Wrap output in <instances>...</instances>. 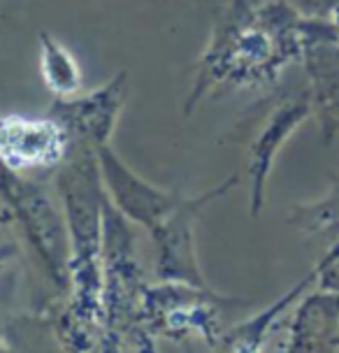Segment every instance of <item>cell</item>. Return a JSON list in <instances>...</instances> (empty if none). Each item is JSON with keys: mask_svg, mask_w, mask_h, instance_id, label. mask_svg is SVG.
Here are the masks:
<instances>
[{"mask_svg": "<svg viewBox=\"0 0 339 353\" xmlns=\"http://www.w3.org/2000/svg\"><path fill=\"white\" fill-rule=\"evenodd\" d=\"M288 223L305 235H332L339 237V174H332V184L321 200L307 205H295L288 214Z\"/></svg>", "mask_w": 339, "mask_h": 353, "instance_id": "8fae6325", "label": "cell"}, {"mask_svg": "<svg viewBox=\"0 0 339 353\" xmlns=\"http://www.w3.org/2000/svg\"><path fill=\"white\" fill-rule=\"evenodd\" d=\"M70 151V135L54 117L0 114V163L12 172H56Z\"/></svg>", "mask_w": 339, "mask_h": 353, "instance_id": "3957f363", "label": "cell"}, {"mask_svg": "<svg viewBox=\"0 0 339 353\" xmlns=\"http://www.w3.org/2000/svg\"><path fill=\"white\" fill-rule=\"evenodd\" d=\"M14 256H17L14 244H0V268H3V265H8Z\"/></svg>", "mask_w": 339, "mask_h": 353, "instance_id": "9a60e30c", "label": "cell"}, {"mask_svg": "<svg viewBox=\"0 0 339 353\" xmlns=\"http://www.w3.org/2000/svg\"><path fill=\"white\" fill-rule=\"evenodd\" d=\"M235 181L237 174H232L223 184L214 186L212 191L198 195V198H181V203L149 232L156 244V251H158L156 276L163 283H172V286L184 283V286L207 291V281L196 254V223L203 216L205 207L223 198L235 186Z\"/></svg>", "mask_w": 339, "mask_h": 353, "instance_id": "7a4b0ae2", "label": "cell"}, {"mask_svg": "<svg viewBox=\"0 0 339 353\" xmlns=\"http://www.w3.org/2000/svg\"><path fill=\"white\" fill-rule=\"evenodd\" d=\"M316 270V286L339 293V242H332L323 258L314 265Z\"/></svg>", "mask_w": 339, "mask_h": 353, "instance_id": "7c38bea8", "label": "cell"}, {"mask_svg": "<svg viewBox=\"0 0 339 353\" xmlns=\"http://www.w3.org/2000/svg\"><path fill=\"white\" fill-rule=\"evenodd\" d=\"M311 98L309 88L298 93H288L279 98V103L267 112L265 121L256 130L247 154V174H249V214L258 216L267 200V184L272 168L277 163L279 151L291 140L293 132L311 119Z\"/></svg>", "mask_w": 339, "mask_h": 353, "instance_id": "277c9868", "label": "cell"}, {"mask_svg": "<svg viewBox=\"0 0 339 353\" xmlns=\"http://www.w3.org/2000/svg\"><path fill=\"white\" fill-rule=\"evenodd\" d=\"M125 100H128V72L121 70L91 93L56 98L47 114L68 130L70 144L79 142L96 149L100 144L112 142Z\"/></svg>", "mask_w": 339, "mask_h": 353, "instance_id": "8992f818", "label": "cell"}, {"mask_svg": "<svg viewBox=\"0 0 339 353\" xmlns=\"http://www.w3.org/2000/svg\"><path fill=\"white\" fill-rule=\"evenodd\" d=\"M0 219L14 228L37 272L56 293H70V230L61 200L33 176L12 172L0 163Z\"/></svg>", "mask_w": 339, "mask_h": 353, "instance_id": "6da1fadb", "label": "cell"}, {"mask_svg": "<svg viewBox=\"0 0 339 353\" xmlns=\"http://www.w3.org/2000/svg\"><path fill=\"white\" fill-rule=\"evenodd\" d=\"M316 283V270H309V274L302 276L293 288L281 295L279 300H274L272 305H267L263 312H258L256 316H251L247 321H242L240 325H235L230 332L223 335V342H221V349H228V351H260L263 349V342L267 339L269 330L279 323V319L291 309L295 302L300 300L307 288Z\"/></svg>", "mask_w": 339, "mask_h": 353, "instance_id": "9c48e42d", "label": "cell"}, {"mask_svg": "<svg viewBox=\"0 0 339 353\" xmlns=\"http://www.w3.org/2000/svg\"><path fill=\"white\" fill-rule=\"evenodd\" d=\"M291 353H330L339 351V293L316 288L309 295H300L288 325Z\"/></svg>", "mask_w": 339, "mask_h": 353, "instance_id": "ba28073f", "label": "cell"}, {"mask_svg": "<svg viewBox=\"0 0 339 353\" xmlns=\"http://www.w3.org/2000/svg\"><path fill=\"white\" fill-rule=\"evenodd\" d=\"M330 21L335 23V28L339 30V8H335V10H332V14H330Z\"/></svg>", "mask_w": 339, "mask_h": 353, "instance_id": "e0dca14e", "label": "cell"}, {"mask_svg": "<svg viewBox=\"0 0 339 353\" xmlns=\"http://www.w3.org/2000/svg\"><path fill=\"white\" fill-rule=\"evenodd\" d=\"M284 3L307 19H328L330 17L328 0H284Z\"/></svg>", "mask_w": 339, "mask_h": 353, "instance_id": "4fadbf2b", "label": "cell"}, {"mask_svg": "<svg viewBox=\"0 0 339 353\" xmlns=\"http://www.w3.org/2000/svg\"><path fill=\"white\" fill-rule=\"evenodd\" d=\"M96 159H98L100 179H103L105 193H107L112 207L119 214H123L130 223L142 225L149 232L184 198L179 193L154 186L144 176L135 174L121 161V156H116V151L112 149V142L96 147Z\"/></svg>", "mask_w": 339, "mask_h": 353, "instance_id": "5b68a950", "label": "cell"}, {"mask_svg": "<svg viewBox=\"0 0 339 353\" xmlns=\"http://www.w3.org/2000/svg\"><path fill=\"white\" fill-rule=\"evenodd\" d=\"M42 81L56 98H72L81 91V70L74 54L47 30L37 33Z\"/></svg>", "mask_w": 339, "mask_h": 353, "instance_id": "30bf717a", "label": "cell"}, {"mask_svg": "<svg viewBox=\"0 0 339 353\" xmlns=\"http://www.w3.org/2000/svg\"><path fill=\"white\" fill-rule=\"evenodd\" d=\"M263 3H265V0H230L228 5H232V8H244V10H256Z\"/></svg>", "mask_w": 339, "mask_h": 353, "instance_id": "2e32d148", "label": "cell"}, {"mask_svg": "<svg viewBox=\"0 0 339 353\" xmlns=\"http://www.w3.org/2000/svg\"><path fill=\"white\" fill-rule=\"evenodd\" d=\"M309 81L311 114L321 128V142L330 147L339 135V33L316 37L302 54Z\"/></svg>", "mask_w": 339, "mask_h": 353, "instance_id": "52a82bcc", "label": "cell"}, {"mask_svg": "<svg viewBox=\"0 0 339 353\" xmlns=\"http://www.w3.org/2000/svg\"><path fill=\"white\" fill-rule=\"evenodd\" d=\"M12 295H14V281H12V276H8L0 281V337H5V327H8Z\"/></svg>", "mask_w": 339, "mask_h": 353, "instance_id": "5bb4252c", "label": "cell"}]
</instances>
